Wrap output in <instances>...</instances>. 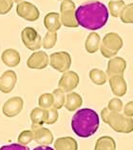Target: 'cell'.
<instances>
[{
    "instance_id": "cell-1",
    "label": "cell",
    "mask_w": 133,
    "mask_h": 150,
    "mask_svg": "<svg viewBox=\"0 0 133 150\" xmlns=\"http://www.w3.org/2000/svg\"><path fill=\"white\" fill-rule=\"evenodd\" d=\"M75 17L79 26L96 31L107 24L109 20V10L102 2L88 1L76 9Z\"/></svg>"
},
{
    "instance_id": "cell-2",
    "label": "cell",
    "mask_w": 133,
    "mask_h": 150,
    "mask_svg": "<svg viewBox=\"0 0 133 150\" xmlns=\"http://www.w3.org/2000/svg\"><path fill=\"white\" fill-rule=\"evenodd\" d=\"M99 126V115L91 108L80 109L71 119V128L80 138L91 137L97 132Z\"/></svg>"
},
{
    "instance_id": "cell-3",
    "label": "cell",
    "mask_w": 133,
    "mask_h": 150,
    "mask_svg": "<svg viewBox=\"0 0 133 150\" xmlns=\"http://www.w3.org/2000/svg\"><path fill=\"white\" fill-rule=\"evenodd\" d=\"M101 118L103 122L109 124L115 132L123 134L133 132V119L125 116L124 114L111 112L107 107H105L101 111Z\"/></svg>"
},
{
    "instance_id": "cell-4",
    "label": "cell",
    "mask_w": 133,
    "mask_h": 150,
    "mask_svg": "<svg viewBox=\"0 0 133 150\" xmlns=\"http://www.w3.org/2000/svg\"><path fill=\"white\" fill-rule=\"evenodd\" d=\"M123 45V38L117 33H109L102 39L100 51L104 57L112 58L122 49Z\"/></svg>"
},
{
    "instance_id": "cell-5",
    "label": "cell",
    "mask_w": 133,
    "mask_h": 150,
    "mask_svg": "<svg viewBox=\"0 0 133 150\" xmlns=\"http://www.w3.org/2000/svg\"><path fill=\"white\" fill-rule=\"evenodd\" d=\"M76 7L72 0H63L60 5L61 23L68 28H77L79 25L75 17Z\"/></svg>"
},
{
    "instance_id": "cell-6",
    "label": "cell",
    "mask_w": 133,
    "mask_h": 150,
    "mask_svg": "<svg viewBox=\"0 0 133 150\" xmlns=\"http://www.w3.org/2000/svg\"><path fill=\"white\" fill-rule=\"evenodd\" d=\"M49 65L60 73H66L70 71V68L71 66L70 54L65 51L52 53L49 56Z\"/></svg>"
},
{
    "instance_id": "cell-7",
    "label": "cell",
    "mask_w": 133,
    "mask_h": 150,
    "mask_svg": "<svg viewBox=\"0 0 133 150\" xmlns=\"http://www.w3.org/2000/svg\"><path fill=\"white\" fill-rule=\"evenodd\" d=\"M23 44L31 51H37L42 47V38L37 31L32 27H26L21 32Z\"/></svg>"
},
{
    "instance_id": "cell-8",
    "label": "cell",
    "mask_w": 133,
    "mask_h": 150,
    "mask_svg": "<svg viewBox=\"0 0 133 150\" xmlns=\"http://www.w3.org/2000/svg\"><path fill=\"white\" fill-rule=\"evenodd\" d=\"M16 13L23 19L31 21V22L36 21L40 16V12L37 9V7L28 1H22L18 3V5L16 6Z\"/></svg>"
},
{
    "instance_id": "cell-9",
    "label": "cell",
    "mask_w": 133,
    "mask_h": 150,
    "mask_svg": "<svg viewBox=\"0 0 133 150\" xmlns=\"http://www.w3.org/2000/svg\"><path fill=\"white\" fill-rule=\"evenodd\" d=\"M79 81H80V79H79V75L76 72L68 71L64 73L63 76H61L58 82V86L65 93H70L78 86Z\"/></svg>"
},
{
    "instance_id": "cell-10",
    "label": "cell",
    "mask_w": 133,
    "mask_h": 150,
    "mask_svg": "<svg viewBox=\"0 0 133 150\" xmlns=\"http://www.w3.org/2000/svg\"><path fill=\"white\" fill-rule=\"evenodd\" d=\"M24 106V100L21 97H13L5 101L2 107L3 114L8 118H13L20 114Z\"/></svg>"
},
{
    "instance_id": "cell-11",
    "label": "cell",
    "mask_w": 133,
    "mask_h": 150,
    "mask_svg": "<svg viewBox=\"0 0 133 150\" xmlns=\"http://www.w3.org/2000/svg\"><path fill=\"white\" fill-rule=\"evenodd\" d=\"M49 64V57L44 51H36L27 60V66L30 69L42 70Z\"/></svg>"
},
{
    "instance_id": "cell-12",
    "label": "cell",
    "mask_w": 133,
    "mask_h": 150,
    "mask_svg": "<svg viewBox=\"0 0 133 150\" xmlns=\"http://www.w3.org/2000/svg\"><path fill=\"white\" fill-rule=\"evenodd\" d=\"M33 140L40 145H49L53 142V134L52 131L46 127L39 125H31Z\"/></svg>"
},
{
    "instance_id": "cell-13",
    "label": "cell",
    "mask_w": 133,
    "mask_h": 150,
    "mask_svg": "<svg viewBox=\"0 0 133 150\" xmlns=\"http://www.w3.org/2000/svg\"><path fill=\"white\" fill-rule=\"evenodd\" d=\"M127 69V61L123 57H114L110 58L107 67V78L116 76H124V73Z\"/></svg>"
},
{
    "instance_id": "cell-14",
    "label": "cell",
    "mask_w": 133,
    "mask_h": 150,
    "mask_svg": "<svg viewBox=\"0 0 133 150\" xmlns=\"http://www.w3.org/2000/svg\"><path fill=\"white\" fill-rule=\"evenodd\" d=\"M17 82V75L13 70L5 71L0 76V91L4 94H9L14 89Z\"/></svg>"
},
{
    "instance_id": "cell-15",
    "label": "cell",
    "mask_w": 133,
    "mask_h": 150,
    "mask_svg": "<svg viewBox=\"0 0 133 150\" xmlns=\"http://www.w3.org/2000/svg\"><path fill=\"white\" fill-rule=\"evenodd\" d=\"M110 89L117 98L124 97L127 94V85L124 79V76H116L109 78Z\"/></svg>"
},
{
    "instance_id": "cell-16",
    "label": "cell",
    "mask_w": 133,
    "mask_h": 150,
    "mask_svg": "<svg viewBox=\"0 0 133 150\" xmlns=\"http://www.w3.org/2000/svg\"><path fill=\"white\" fill-rule=\"evenodd\" d=\"M2 62L8 67H16L18 66L21 60L20 54L18 51L14 49H7L1 54Z\"/></svg>"
},
{
    "instance_id": "cell-17",
    "label": "cell",
    "mask_w": 133,
    "mask_h": 150,
    "mask_svg": "<svg viewBox=\"0 0 133 150\" xmlns=\"http://www.w3.org/2000/svg\"><path fill=\"white\" fill-rule=\"evenodd\" d=\"M44 25L48 32L56 33L62 26L58 13H49L44 17Z\"/></svg>"
},
{
    "instance_id": "cell-18",
    "label": "cell",
    "mask_w": 133,
    "mask_h": 150,
    "mask_svg": "<svg viewBox=\"0 0 133 150\" xmlns=\"http://www.w3.org/2000/svg\"><path fill=\"white\" fill-rule=\"evenodd\" d=\"M83 104V98L78 93L70 92L66 95V100H65V108L68 111L73 112L79 109Z\"/></svg>"
},
{
    "instance_id": "cell-19",
    "label": "cell",
    "mask_w": 133,
    "mask_h": 150,
    "mask_svg": "<svg viewBox=\"0 0 133 150\" xmlns=\"http://www.w3.org/2000/svg\"><path fill=\"white\" fill-rule=\"evenodd\" d=\"M54 150H78V144L72 137H61L54 142Z\"/></svg>"
},
{
    "instance_id": "cell-20",
    "label": "cell",
    "mask_w": 133,
    "mask_h": 150,
    "mask_svg": "<svg viewBox=\"0 0 133 150\" xmlns=\"http://www.w3.org/2000/svg\"><path fill=\"white\" fill-rule=\"evenodd\" d=\"M101 38L97 33H91L85 42V48L88 54H94L100 49L101 45Z\"/></svg>"
},
{
    "instance_id": "cell-21",
    "label": "cell",
    "mask_w": 133,
    "mask_h": 150,
    "mask_svg": "<svg viewBox=\"0 0 133 150\" xmlns=\"http://www.w3.org/2000/svg\"><path fill=\"white\" fill-rule=\"evenodd\" d=\"M94 150H116V142L109 136H102L96 141Z\"/></svg>"
},
{
    "instance_id": "cell-22",
    "label": "cell",
    "mask_w": 133,
    "mask_h": 150,
    "mask_svg": "<svg viewBox=\"0 0 133 150\" xmlns=\"http://www.w3.org/2000/svg\"><path fill=\"white\" fill-rule=\"evenodd\" d=\"M88 76L91 81L99 86L104 85L107 80V74L103 70H101V69H97V68L91 69V70L89 71Z\"/></svg>"
},
{
    "instance_id": "cell-23",
    "label": "cell",
    "mask_w": 133,
    "mask_h": 150,
    "mask_svg": "<svg viewBox=\"0 0 133 150\" xmlns=\"http://www.w3.org/2000/svg\"><path fill=\"white\" fill-rule=\"evenodd\" d=\"M107 5L111 16L113 17H120L121 12L125 6V3L124 0H110Z\"/></svg>"
},
{
    "instance_id": "cell-24",
    "label": "cell",
    "mask_w": 133,
    "mask_h": 150,
    "mask_svg": "<svg viewBox=\"0 0 133 150\" xmlns=\"http://www.w3.org/2000/svg\"><path fill=\"white\" fill-rule=\"evenodd\" d=\"M52 98H53V104L52 107L55 109H61L65 104V100H66V95L65 92L60 88H57L55 90H53Z\"/></svg>"
},
{
    "instance_id": "cell-25",
    "label": "cell",
    "mask_w": 133,
    "mask_h": 150,
    "mask_svg": "<svg viewBox=\"0 0 133 150\" xmlns=\"http://www.w3.org/2000/svg\"><path fill=\"white\" fill-rule=\"evenodd\" d=\"M31 125H39L43 126L44 123V109L40 107H35L31 112Z\"/></svg>"
},
{
    "instance_id": "cell-26",
    "label": "cell",
    "mask_w": 133,
    "mask_h": 150,
    "mask_svg": "<svg viewBox=\"0 0 133 150\" xmlns=\"http://www.w3.org/2000/svg\"><path fill=\"white\" fill-rule=\"evenodd\" d=\"M120 18L123 23L133 24V3H129L124 7L121 12Z\"/></svg>"
},
{
    "instance_id": "cell-27",
    "label": "cell",
    "mask_w": 133,
    "mask_h": 150,
    "mask_svg": "<svg viewBox=\"0 0 133 150\" xmlns=\"http://www.w3.org/2000/svg\"><path fill=\"white\" fill-rule=\"evenodd\" d=\"M58 110L53 107L44 110V123L54 124L58 120Z\"/></svg>"
},
{
    "instance_id": "cell-28",
    "label": "cell",
    "mask_w": 133,
    "mask_h": 150,
    "mask_svg": "<svg viewBox=\"0 0 133 150\" xmlns=\"http://www.w3.org/2000/svg\"><path fill=\"white\" fill-rule=\"evenodd\" d=\"M57 42V34L53 32H48L45 35V38L42 40V46L43 48L47 50L52 49L55 46Z\"/></svg>"
},
{
    "instance_id": "cell-29",
    "label": "cell",
    "mask_w": 133,
    "mask_h": 150,
    "mask_svg": "<svg viewBox=\"0 0 133 150\" xmlns=\"http://www.w3.org/2000/svg\"><path fill=\"white\" fill-rule=\"evenodd\" d=\"M52 104H53V98L52 93H44L38 98L39 107L44 109V110L52 107Z\"/></svg>"
},
{
    "instance_id": "cell-30",
    "label": "cell",
    "mask_w": 133,
    "mask_h": 150,
    "mask_svg": "<svg viewBox=\"0 0 133 150\" xmlns=\"http://www.w3.org/2000/svg\"><path fill=\"white\" fill-rule=\"evenodd\" d=\"M107 109L111 112L115 113H121L124 109V104L119 98H113L109 100V104H107Z\"/></svg>"
},
{
    "instance_id": "cell-31",
    "label": "cell",
    "mask_w": 133,
    "mask_h": 150,
    "mask_svg": "<svg viewBox=\"0 0 133 150\" xmlns=\"http://www.w3.org/2000/svg\"><path fill=\"white\" fill-rule=\"evenodd\" d=\"M33 141V133L31 130H24L18 136V144L22 145H27Z\"/></svg>"
},
{
    "instance_id": "cell-32",
    "label": "cell",
    "mask_w": 133,
    "mask_h": 150,
    "mask_svg": "<svg viewBox=\"0 0 133 150\" xmlns=\"http://www.w3.org/2000/svg\"><path fill=\"white\" fill-rule=\"evenodd\" d=\"M13 0H0V14H7L13 9Z\"/></svg>"
},
{
    "instance_id": "cell-33",
    "label": "cell",
    "mask_w": 133,
    "mask_h": 150,
    "mask_svg": "<svg viewBox=\"0 0 133 150\" xmlns=\"http://www.w3.org/2000/svg\"><path fill=\"white\" fill-rule=\"evenodd\" d=\"M0 150H30L27 145H22L20 144H10L7 145H3L0 147Z\"/></svg>"
},
{
    "instance_id": "cell-34",
    "label": "cell",
    "mask_w": 133,
    "mask_h": 150,
    "mask_svg": "<svg viewBox=\"0 0 133 150\" xmlns=\"http://www.w3.org/2000/svg\"><path fill=\"white\" fill-rule=\"evenodd\" d=\"M123 112H124L125 116L129 117V118H132L133 117V100L127 102V103L124 106Z\"/></svg>"
},
{
    "instance_id": "cell-35",
    "label": "cell",
    "mask_w": 133,
    "mask_h": 150,
    "mask_svg": "<svg viewBox=\"0 0 133 150\" xmlns=\"http://www.w3.org/2000/svg\"><path fill=\"white\" fill-rule=\"evenodd\" d=\"M33 150H54L53 148L49 147V145H40V146H37V147H35Z\"/></svg>"
},
{
    "instance_id": "cell-36",
    "label": "cell",
    "mask_w": 133,
    "mask_h": 150,
    "mask_svg": "<svg viewBox=\"0 0 133 150\" xmlns=\"http://www.w3.org/2000/svg\"><path fill=\"white\" fill-rule=\"evenodd\" d=\"M13 2H15V3H20V2H22L24 1V0H13Z\"/></svg>"
},
{
    "instance_id": "cell-37",
    "label": "cell",
    "mask_w": 133,
    "mask_h": 150,
    "mask_svg": "<svg viewBox=\"0 0 133 150\" xmlns=\"http://www.w3.org/2000/svg\"><path fill=\"white\" fill-rule=\"evenodd\" d=\"M59 1H61V0H59Z\"/></svg>"
}]
</instances>
